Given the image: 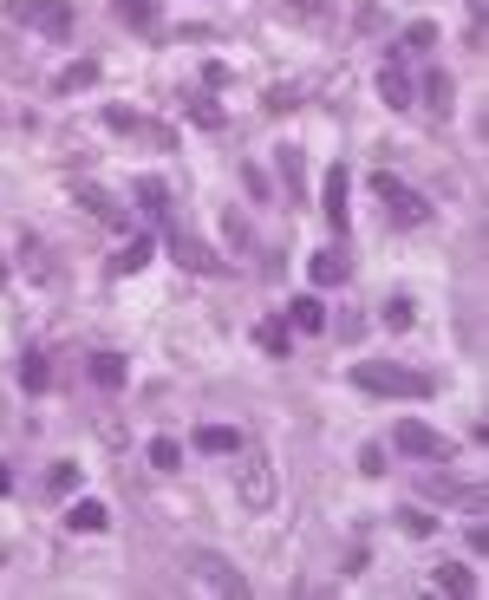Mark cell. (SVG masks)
<instances>
[{"mask_svg": "<svg viewBox=\"0 0 489 600\" xmlns=\"http://www.w3.org/2000/svg\"><path fill=\"white\" fill-rule=\"evenodd\" d=\"M78 203H85V209H91L98 222H111V229H124V209H118V203H111L105 189H78Z\"/></svg>", "mask_w": 489, "mask_h": 600, "instance_id": "cell-19", "label": "cell"}, {"mask_svg": "<svg viewBox=\"0 0 489 600\" xmlns=\"http://www.w3.org/2000/svg\"><path fill=\"white\" fill-rule=\"evenodd\" d=\"M111 13H118L124 26H150V20H157V0H118Z\"/></svg>", "mask_w": 489, "mask_h": 600, "instance_id": "cell-26", "label": "cell"}, {"mask_svg": "<svg viewBox=\"0 0 489 600\" xmlns=\"http://www.w3.org/2000/svg\"><path fill=\"white\" fill-rule=\"evenodd\" d=\"M144 261H150V235H137L131 248H118V255H111V274H137Z\"/></svg>", "mask_w": 489, "mask_h": 600, "instance_id": "cell-20", "label": "cell"}, {"mask_svg": "<svg viewBox=\"0 0 489 600\" xmlns=\"http://www.w3.org/2000/svg\"><path fill=\"white\" fill-rule=\"evenodd\" d=\"M46 490H52V497H72V490H78V464H52Z\"/></svg>", "mask_w": 489, "mask_h": 600, "instance_id": "cell-31", "label": "cell"}, {"mask_svg": "<svg viewBox=\"0 0 489 600\" xmlns=\"http://www.w3.org/2000/svg\"><path fill=\"white\" fill-rule=\"evenodd\" d=\"M425 91H431V111H438V118H451V91H457V85H451V72H431V78H425Z\"/></svg>", "mask_w": 489, "mask_h": 600, "instance_id": "cell-23", "label": "cell"}, {"mask_svg": "<svg viewBox=\"0 0 489 600\" xmlns=\"http://www.w3.org/2000/svg\"><path fill=\"white\" fill-rule=\"evenodd\" d=\"M346 274H353V261H346V248H320V255H314V281H320V287H340Z\"/></svg>", "mask_w": 489, "mask_h": 600, "instance_id": "cell-12", "label": "cell"}, {"mask_svg": "<svg viewBox=\"0 0 489 600\" xmlns=\"http://www.w3.org/2000/svg\"><path fill=\"white\" fill-rule=\"evenodd\" d=\"M255 346H261L268 359H288V353H294V333H288V320H261V327H255Z\"/></svg>", "mask_w": 489, "mask_h": 600, "instance_id": "cell-13", "label": "cell"}, {"mask_svg": "<svg viewBox=\"0 0 489 600\" xmlns=\"http://www.w3.org/2000/svg\"><path fill=\"white\" fill-rule=\"evenodd\" d=\"M346 196H353L346 163H333V170H327V189H320V209H327V222H333V229H346V216H353V203H346Z\"/></svg>", "mask_w": 489, "mask_h": 600, "instance_id": "cell-11", "label": "cell"}, {"mask_svg": "<svg viewBox=\"0 0 489 600\" xmlns=\"http://www.w3.org/2000/svg\"><path fill=\"white\" fill-rule=\"evenodd\" d=\"M190 588H203V595H222V600H242L248 595V581L222 562V555H190Z\"/></svg>", "mask_w": 489, "mask_h": 600, "instance_id": "cell-5", "label": "cell"}, {"mask_svg": "<svg viewBox=\"0 0 489 600\" xmlns=\"http://www.w3.org/2000/svg\"><path fill=\"white\" fill-rule=\"evenodd\" d=\"M379 98H386L392 111H412V105H418L412 72H405V59H399V52H386V65H379Z\"/></svg>", "mask_w": 489, "mask_h": 600, "instance_id": "cell-8", "label": "cell"}, {"mask_svg": "<svg viewBox=\"0 0 489 600\" xmlns=\"http://www.w3.org/2000/svg\"><path fill=\"white\" fill-rule=\"evenodd\" d=\"M235 497H242V510H248V516H268V510H274L281 477H274V457H268V451L242 444V464H235Z\"/></svg>", "mask_w": 489, "mask_h": 600, "instance_id": "cell-2", "label": "cell"}, {"mask_svg": "<svg viewBox=\"0 0 489 600\" xmlns=\"http://www.w3.org/2000/svg\"><path fill=\"white\" fill-rule=\"evenodd\" d=\"M0 287H7V261H0Z\"/></svg>", "mask_w": 489, "mask_h": 600, "instance_id": "cell-35", "label": "cell"}, {"mask_svg": "<svg viewBox=\"0 0 489 600\" xmlns=\"http://www.w3.org/2000/svg\"><path fill=\"white\" fill-rule=\"evenodd\" d=\"M85 85H98V59H78V65H65L52 78V91H85Z\"/></svg>", "mask_w": 489, "mask_h": 600, "instance_id": "cell-17", "label": "cell"}, {"mask_svg": "<svg viewBox=\"0 0 489 600\" xmlns=\"http://www.w3.org/2000/svg\"><path fill=\"white\" fill-rule=\"evenodd\" d=\"M431 581H438L444 595H477V581H470V568H457V562H444V568H438Z\"/></svg>", "mask_w": 489, "mask_h": 600, "instance_id": "cell-21", "label": "cell"}, {"mask_svg": "<svg viewBox=\"0 0 489 600\" xmlns=\"http://www.w3.org/2000/svg\"><path fill=\"white\" fill-rule=\"evenodd\" d=\"M137 209H144V216H157V222H163V216H170V189H163V183H157V176H144V183H137Z\"/></svg>", "mask_w": 489, "mask_h": 600, "instance_id": "cell-18", "label": "cell"}, {"mask_svg": "<svg viewBox=\"0 0 489 600\" xmlns=\"http://www.w3.org/2000/svg\"><path fill=\"white\" fill-rule=\"evenodd\" d=\"M372 189L386 196V216H392L399 229H425V222H431V203H425L418 189H405L399 176H372Z\"/></svg>", "mask_w": 489, "mask_h": 600, "instance_id": "cell-4", "label": "cell"}, {"mask_svg": "<svg viewBox=\"0 0 489 600\" xmlns=\"http://www.w3.org/2000/svg\"><path fill=\"white\" fill-rule=\"evenodd\" d=\"M353 385L372 392V399H431V372H412L399 359H359L353 366Z\"/></svg>", "mask_w": 489, "mask_h": 600, "instance_id": "cell-1", "label": "cell"}, {"mask_svg": "<svg viewBox=\"0 0 489 600\" xmlns=\"http://www.w3.org/2000/svg\"><path fill=\"white\" fill-rule=\"evenodd\" d=\"M412 320H418V314H412V301H405V294H392V301H386V327H392V333H405Z\"/></svg>", "mask_w": 489, "mask_h": 600, "instance_id": "cell-30", "label": "cell"}, {"mask_svg": "<svg viewBox=\"0 0 489 600\" xmlns=\"http://www.w3.org/2000/svg\"><path fill=\"white\" fill-rule=\"evenodd\" d=\"M7 490H13V477H7V464H0V497H7Z\"/></svg>", "mask_w": 489, "mask_h": 600, "instance_id": "cell-34", "label": "cell"}, {"mask_svg": "<svg viewBox=\"0 0 489 600\" xmlns=\"http://www.w3.org/2000/svg\"><path fill=\"white\" fill-rule=\"evenodd\" d=\"M111 516H105V503H91V497H78L72 510H65V529H78V536H98Z\"/></svg>", "mask_w": 489, "mask_h": 600, "instance_id": "cell-14", "label": "cell"}, {"mask_svg": "<svg viewBox=\"0 0 489 600\" xmlns=\"http://www.w3.org/2000/svg\"><path fill=\"white\" fill-rule=\"evenodd\" d=\"M288 105H301V91H294V85H274V91H268V111H288Z\"/></svg>", "mask_w": 489, "mask_h": 600, "instance_id": "cell-33", "label": "cell"}, {"mask_svg": "<svg viewBox=\"0 0 489 600\" xmlns=\"http://www.w3.org/2000/svg\"><path fill=\"white\" fill-rule=\"evenodd\" d=\"M46 379H52V372H46V353H26V359H20V385H26V392H46Z\"/></svg>", "mask_w": 489, "mask_h": 600, "instance_id": "cell-25", "label": "cell"}, {"mask_svg": "<svg viewBox=\"0 0 489 600\" xmlns=\"http://www.w3.org/2000/svg\"><path fill=\"white\" fill-rule=\"evenodd\" d=\"M392 444H399V457H418V464H451V457H457V444H451L444 431H431V425H418V418H399V431H392Z\"/></svg>", "mask_w": 489, "mask_h": 600, "instance_id": "cell-3", "label": "cell"}, {"mask_svg": "<svg viewBox=\"0 0 489 600\" xmlns=\"http://www.w3.org/2000/svg\"><path fill=\"white\" fill-rule=\"evenodd\" d=\"M196 451L229 457V451H242V431H229V425H203V431H196Z\"/></svg>", "mask_w": 489, "mask_h": 600, "instance_id": "cell-15", "label": "cell"}, {"mask_svg": "<svg viewBox=\"0 0 489 600\" xmlns=\"http://www.w3.org/2000/svg\"><path fill=\"white\" fill-rule=\"evenodd\" d=\"M288 320H294L301 333H320V327H327V307H320V301H294V314H288Z\"/></svg>", "mask_w": 489, "mask_h": 600, "instance_id": "cell-24", "label": "cell"}, {"mask_svg": "<svg viewBox=\"0 0 489 600\" xmlns=\"http://www.w3.org/2000/svg\"><path fill=\"white\" fill-rule=\"evenodd\" d=\"M150 464H157V470H176V464H183V444H176V438H150Z\"/></svg>", "mask_w": 489, "mask_h": 600, "instance_id": "cell-27", "label": "cell"}, {"mask_svg": "<svg viewBox=\"0 0 489 600\" xmlns=\"http://www.w3.org/2000/svg\"><path fill=\"white\" fill-rule=\"evenodd\" d=\"M425 490H431L438 503H457V510H470V516H477V510H489V490H484V483H464V477H431Z\"/></svg>", "mask_w": 489, "mask_h": 600, "instance_id": "cell-10", "label": "cell"}, {"mask_svg": "<svg viewBox=\"0 0 489 600\" xmlns=\"http://www.w3.org/2000/svg\"><path fill=\"white\" fill-rule=\"evenodd\" d=\"M13 20L33 26V33H46V39H72V7L65 0H20Z\"/></svg>", "mask_w": 489, "mask_h": 600, "instance_id": "cell-6", "label": "cell"}, {"mask_svg": "<svg viewBox=\"0 0 489 600\" xmlns=\"http://www.w3.org/2000/svg\"><path fill=\"white\" fill-rule=\"evenodd\" d=\"M105 124H111V131H124V137H144L150 150H170V144H176V137H170L163 124H150V118H137L131 105H111V111H105Z\"/></svg>", "mask_w": 489, "mask_h": 600, "instance_id": "cell-9", "label": "cell"}, {"mask_svg": "<svg viewBox=\"0 0 489 600\" xmlns=\"http://www.w3.org/2000/svg\"><path fill=\"white\" fill-rule=\"evenodd\" d=\"M183 105H190V118H196V124H209V131L222 124V105H216V98H190V91H183Z\"/></svg>", "mask_w": 489, "mask_h": 600, "instance_id": "cell-29", "label": "cell"}, {"mask_svg": "<svg viewBox=\"0 0 489 600\" xmlns=\"http://www.w3.org/2000/svg\"><path fill=\"white\" fill-rule=\"evenodd\" d=\"M170 255H176V268H190V274H222L229 261L216 255V248H203L190 229H170Z\"/></svg>", "mask_w": 489, "mask_h": 600, "instance_id": "cell-7", "label": "cell"}, {"mask_svg": "<svg viewBox=\"0 0 489 600\" xmlns=\"http://www.w3.org/2000/svg\"><path fill=\"white\" fill-rule=\"evenodd\" d=\"M464 7H470V46L484 52V46H489V39H484V7H489V0H464Z\"/></svg>", "mask_w": 489, "mask_h": 600, "instance_id": "cell-32", "label": "cell"}, {"mask_svg": "<svg viewBox=\"0 0 489 600\" xmlns=\"http://www.w3.org/2000/svg\"><path fill=\"white\" fill-rule=\"evenodd\" d=\"M124 372H131V366H124V353H91V379H98L105 392H118V385H124Z\"/></svg>", "mask_w": 489, "mask_h": 600, "instance_id": "cell-16", "label": "cell"}, {"mask_svg": "<svg viewBox=\"0 0 489 600\" xmlns=\"http://www.w3.org/2000/svg\"><path fill=\"white\" fill-rule=\"evenodd\" d=\"M405 46H412V52H431V46H438V26H431V20H412V26H405Z\"/></svg>", "mask_w": 489, "mask_h": 600, "instance_id": "cell-28", "label": "cell"}, {"mask_svg": "<svg viewBox=\"0 0 489 600\" xmlns=\"http://www.w3.org/2000/svg\"><path fill=\"white\" fill-rule=\"evenodd\" d=\"M281 7H288L294 20H307V26H327V20H333V0H281Z\"/></svg>", "mask_w": 489, "mask_h": 600, "instance_id": "cell-22", "label": "cell"}]
</instances>
